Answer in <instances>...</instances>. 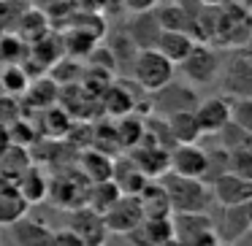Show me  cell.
Returning a JSON list of instances; mask_svg holds the SVG:
<instances>
[{"mask_svg":"<svg viewBox=\"0 0 252 246\" xmlns=\"http://www.w3.org/2000/svg\"><path fill=\"white\" fill-rule=\"evenodd\" d=\"M160 181H163L165 192H168L171 211L174 214H198V211H209L212 208L214 197H212V190H209L206 181L171 173V170Z\"/></svg>","mask_w":252,"mask_h":246,"instance_id":"1","label":"cell"},{"mask_svg":"<svg viewBox=\"0 0 252 246\" xmlns=\"http://www.w3.org/2000/svg\"><path fill=\"white\" fill-rule=\"evenodd\" d=\"M174 71H176V65L168 57L160 55L158 49H138L136 60H133V65H130L133 82H136L147 95L155 92V89H160V87H165V84L174 79Z\"/></svg>","mask_w":252,"mask_h":246,"instance_id":"2","label":"cell"},{"mask_svg":"<svg viewBox=\"0 0 252 246\" xmlns=\"http://www.w3.org/2000/svg\"><path fill=\"white\" fill-rule=\"evenodd\" d=\"M220 55L212 44H203L195 41V46L190 49V55L179 62L182 73H185V82L192 87H209V84L217 82L220 76Z\"/></svg>","mask_w":252,"mask_h":246,"instance_id":"3","label":"cell"},{"mask_svg":"<svg viewBox=\"0 0 252 246\" xmlns=\"http://www.w3.org/2000/svg\"><path fill=\"white\" fill-rule=\"evenodd\" d=\"M198 100L201 98H198L192 84L174 82V79H171L165 87L149 92V114L171 116V114H179V111H195Z\"/></svg>","mask_w":252,"mask_h":246,"instance_id":"4","label":"cell"},{"mask_svg":"<svg viewBox=\"0 0 252 246\" xmlns=\"http://www.w3.org/2000/svg\"><path fill=\"white\" fill-rule=\"evenodd\" d=\"M220 87L228 98H252V60L239 52L220 65Z\"/></svg>","mask_w":252,"mask_h":246,"instance_id":"5","label":"cell"},{"mask_svg":"<svg viewBox=\"0 0 252 246\" xmlns=\"http://www.w3.org/2000/svg\"><path fill=\"white\" fill-rule=\"evenodd\" d=\"M87 192H90V181L82 173H76V176L60 173L55 179H49V195H46V200L52 206H57L60 211H71V208L87 206Z\"/></svg>","mask_w":252,"mask_h":246,"instance_id":"6","label":"cell"},{"mask_svg":"<svg viewBox=\"0 0 252 246\" xmlns=\"http://www.w3.org/2000/svg\"><path fill=\"white\" fill-rule=\"evenodd\" d=\"M65 227H71L82 238L84 246H106V241H109V230L103 224V217L98 211H93L90 206L71 208Z\"/></svg>","mask_w":252,"mask_h":246,"instance_id":"7","label":"cell"},{"mask_svg":"<svg viewBox=\"0 0 252 246\" xmlns=\"http://www.w3.org/2000/svg\"><path fill=\"white\" fill-rule=\"evenodd\" d=\"M141 222H144V211H141V203H138L136 195H122L120 200L103 214V224H106V230H109V235L111 233L127 235Z\"/></svg>","mask_w":252,"mask_h":246,"instance_id":"8","label":"cell"},{"mask_svg":"<svg viewBox=\"0 0 252 246\" xmlns=\"http://www.w3.org/2000/svg\"><path fill=\"white\" fill-rule=\"evenodd\" d=\"M195 119H198V125H201L203 136H217V133L230 122V98L228 95H212V98L198 100Z\"/></svg>","mask_w":252,"mask_h":246,"instance_id":"9","label":"cell"},{"mask_svg":"<svg viewBox=\"0 0 252 246\" xmlns=\"http://www.w3.org/2000/svg\"><path fill=\"white\" fill-rule=\"evenodd\" d=\"M168 170L190 179H201L206 170V149L198 143H176L168 152Z\"/></svg>","mask_w":252,"mask_h":246,"instance_id":"10","label":"cell"},{"mask_svg":"<svg viewBox=\"0 0 252 246\" xmlns=\"http://www.w3.org/2000/svg\"><path fill=\"white\" fill-rule=\"evenodd\" d=\"M209 190H212V197L220 208L222 206H241V203L252 200V181L241 179V176L230 173V170L225 176H220L217 181H212Z\"/></svg>","mask_w":252,"mask_h":246,"instance_id":"11","label":"cell"},{"mask_svg":"<svg viewBox=\"0 0 252 246\" xmlns=\"http://www.w3.org/2000/svg\"><path fill=\"white\" fill-rule=\"evenodd\" d=\"M127 157L136 163V168L147 179H163L168 173V149L158 146V143L141 141L138 146L127 149Z\"/></svg>","mask_w":252,"mask_h":246,"instance_id":"12","label":"cell"},{"mask_svg":"<svg viewBox=\"0 0 252 246\" xmlns=\"http://www.w3.org/2000/svg\"><path fill=\"white\" fill-rule=\"evenodd\" d=\"M214 233L222 244H239L250 235V217H247V203L241 206H222V214L214 222Z\"/></svg>","mask_w":252,"mask_h":246,"instance_id":"13","label":"cell"},{"mask_svg":"<svg viewBox=\"0 0 252 246\" xmlns=\"http://www.w3.org/2000/svg\"><path fill=\"white\" fill-rule=\"evenodd\" d=\"M55 230L38 217H22L11 224V238L17 246H52Z\"/></svg>","mask_w":252,"mask_h":246,"instance_id":"14","label":"cell"},{"mask_svg":"<svg viewBox=\"0 0 252 246\" xmlns=\"http://www.w3.org/2000/svg\"><path fill=\"white\" fill-rule=\"evenodd\" d=\"M160 30L163 27H160L158 17H155V8H149V11H136L125 25V33L130 35V41L138 49H155Z\"/></svg>","mask_w":252,"mask_h":246,"instance_id":"15","label":"cell"},{"mask_svg":"<svg viewBox=\"0 0 252 246\" xmlns=\"http://www.w3.org/2000/svg\"><path fill=\"white\" fill-rule=\"evenodd\" d=\"M174 222V241L182 246L192 244L201 233L214 230V217H209V211H198V214H171Z\"/></svg>","mask_w":252,"mask_h":246,"instance_id":"16","label":"cell"},{"mask_svg":"<svg viewBox=\"0 0 252 246\" xmlns=\"http://www.w3.org/2000/svg\"><path fill=\"white\" fill-rule=\"evenodd\" d=\"M138 203H141V211L144 219H152V217H171V200H168V192H165L163 181L160 179H149L144 184V190L138 192Z\"/></svg>","mask_w":252,"mask_h":246,"instance_id":"17","label":"cell"},{"mask_svg":"<svg viewBox=\"0 0 252 246\" xmlns=\"http://www.w3.org/2000/svg\"><path fill=\"white\" fill-rule=\"evenodd\" d=\"M192 46H195V38H192L187 30H160L155 49H158L163 57H168L174 65H179V62L190 55Z\"/></svg>","mask_w":252,"mask_h":246,"instance_id":"18","label":"cell"},{"mask_svg":"<svg viewBox=\"0 0 252 246\" xmlns=\"http://www.w3.org/2000/svg\"><path fill=\"white\" fill-rule=\"evenodd\" d=\"M14 187H17L19 195H22L30 206H35V203L46 200V195H49V176H46L44 170L28 165V168L22 170V176L14 181Z\"/></svg>","mask_w":252,"mask_h":246,"instance_id":"19","label":"cell"},{"mask_svg":"<svg viewBox=\"0 0 252 246\" xmlns=\"http://www.w3.org/2000/svg\"><path fill=\"white\" fill-rule=\"evenodd\" d=\"M111 170H114V157L100 152V149H87V152L79 157V173H82L90 184L111 179Z\"/></svg>","mask_w":252,"mask_h":246,"instance_id":"20","label":"cell"},{"mask_svg":"<svg viewBox=\"0 0 252 246\" xmlns=\"http://www.w3.org/2000/svg\"><path fill=\"white\" fill-rule=\"evenodd\" d=\"M111 181H114V184L120 187L122 195H138V192L144 190V184H147L149 179L136 168V163H133L130 157H120V160H114Z\"/></svg>","mask_w":252,"mask_h":246,"instance_id":"21","label":"cell"},{"mask_svg":"<svg viewBox=\"0 0 252 246\" xmlns=\"http://www.w3.org/2000/svg\"><path fill=\"white\" fill-rule=\"evenodd\" d=\"M168 122V130L174 136L176 143H198L201 141V125L195 119V111H179V114H171L165 116Z\"/></svg>","mask_w":252,"mask_h":246,"instance_id":"22","label":"cell"},{"mask_svg":"<svg viewBox=\"0 0 252 246\" xmlns=\"http://www.w3.org/2000/svg\"><path fill=\"white\" fill-rule=\"evenodd\" d=\"M28 208H30V203L19 195V190L14 184L0 187V227H3V224L11 227L17 219H22L25 214H28Z\"/></svg>","mask_w":252,"mask_h":246,"instance_id":"23","label":"cell"},{"mask_svg":"<svg viewBox=\"0 0 252 246\" xmlns=\"http://www.w3.org/2000/svg\"><path fill=\"white\" fill-rule=\"evenodd\" d=\"M122 197L120 187L114 184L111 179L106 181H95V184H90V192H87V206L93 208V211H98L100 217H103L106 211H109L111 206H114L117 200Z\"/></svg>","mask_w":252,"mask_h":246,"instance_id":"24","label":"cell"},{"mask_svg":"<svg viewBox=\"0 0 252 246\" xmlns=\"http://www.w3.org/2000/svg\"><path fill=\"white\" fill-rule=\"evenodd\" d=\"M103 109H106V114L117 116V119H120V116H127V114L136 111V95L127 92L120 84H114V87H109L103 92Z\"/></svg>","mask_w":252,"mask_h":246,"instance_id":"25","label":"cell"},{"mask_svg":"<svg viewBox=\"0 0 252 246\" xmlns=\"http://www.w3.org/2000/svg\"><path fill=\"white\" fill-rule=\"evenodd\" d=\"M117 130V141H120V149H133L144 141V133H147V125L144 119H138L136 114L120 116V122L114 125Z\"/></svg>","mask_w":252,"mask_h":246,"instance_id":"26","label":"cell"},{"mask_svg":"<svg viewBox=\"0 0 252 246\" xmlns=\"http://www.w3.org/2000/svg\"><path fill=\"white\" fill-rule=\"evenodd\" d=\"M155 17H158L163 30H187L190 33V14L179 3H165V6H155ZM192 35V33H190Z\"/></svg>","mask_w":252,"mask_h":246,"instance_id":"27","label":"cell"},{"mask_svg":"<svg viewBox=\"0 0 252 246\" xmlns=\"http://www.w3.org/2000/svg\"><path fill=\"white\" fill-rule=\"evenodd\" d=\"M0 87H3V95H25L30 89V73L22 71L19 65H3L0 68Z\"/></svg>","mask_w":252,"mask_h":246,"instance_id":"28","label":"cell"},{"mask_svg":"<svg viewBox=\"0 0 252 246\" xmlns=\"http://www.w3.org/2000/svg\"><path fill=\"white\" fill-rule=\"evenodd\" d=\"M141 230L152 241V246H168L174 241V222H171V217H152V219L147 217L141 222Z\"/></svg>","mask_w":252,"mask_h":246,"instance_id":"29","label":"cell"},{"mask_svg":"<svg viewBox=\"0 0 252 246\" xmlns=\"http://www.w3.org/2000/svg\"><path fill=\"white\" fill-rule=\"evenodd\" d=\"M230 170V152L222 146H214V149H206V170H203L201 181L212 184L217 181L220 176H225Z\"/></svg>","mask_w":252,"mask_h":246,"instance_id":"30","label":"cell"},{"mask_svg":"<svg viewBox=\"0 0 252 246\" xmlns=\"http://www.w3.org/2000/svg\"><path fill=\"white\" fill-rule=\"evenodd\" d=\"M109 52H111V57H114V65L120 68V71L130 73V65H133V60H136V55H138V46L130 41V35H127L125 30L114 38V44H111Z\"/></svg>","mask_w":252,"mask_h":246,"instance_id":"31","label":"cell"},{"mask_svg":"<svg viewBox=\"0 0 252 246\" xmlns=\"http://www.w3.org/2000/svg\"><path fill=\"white\" fill-rule=\"evenodd\" d=\"M217 136H220V146L228 149V152H236V149H244L252 143V133L244 130V127H239L236 122H228Z\"/></svg>","mask_w":252,"mask_h":246,"instance_id":"32","label":"cell"},{"mask_svg":"<svg viewBox=\"0 0 252 246\" xmlns=\"http://www.w3.org/2000/svg\"><path fill=\"white\" fill-rule=\"evenodd\" d=\"M230 122L252 133V98H230Z\"/></svg>","mask_w":252,"mask_h":246,"instance_id":"33","label":"cell"},{"mask_svg":"<svg viewBox=\"0 0 252 246\" xmlns=\"http://www.w3.org/2000/svg\"><path fill=\"white\" fill-rule=\"evenodd\" d=\"M230 173L241 176V179L252 181V143L244 149H236L230 152Z\"/></svg>","mask_w":252,"mask_h":246,"instance_id":"34","label":"cell"},{"mask_svg":"<svg viewBox=\"0 0 252 246\" xmlns=\"http://www.w3.org/2000/svg\"><path fill=\"white\" fill-rule=\"evenodd\" d=\"M17 114H19V109H17V103H14L11 95H0V125L8 127L11 122L19 119Z\"/></svg>","mask_w":252,"mask_h":246,"instance_id":"35","label":"cell"},{"mask_svg":"<svg viewBox=\"0 0 252 246\" xmlns=\"http://www.w3.org/2000/svg\"><path fill=\"white\" fill-rule=\"evenodd\" d=\"M52 246H84V244L71 227H63V230H55V235H52Z\"/></svg>","mask_w":252,"mask_h":246,"instance_id":"36","label":"cell"},{"mask_svg":"<svg viewBox=\"0 0 252 246\" xmlns=\"http://www.w3.org/2000/svg\"><path fill=\"white\" fill-rule=\"evenodd\" d=\"M122 3H125L133 14H136V11H149V8H155V3H158V0H122Z\"/></svg>","mask_w":252,"mask_h":246,"instance_id":"37","label":"cell"},{"mask_svg":"<svg viewBox=\"0 0 252 246\" xmlns=\"http://www.w3.org/2000/svg\"><path fill=\"white\" fill-rule=\"evenodd\" d=\"M8 146H11V136H8V127L0 125V157L8 152Z\"/></svg>","mask_w":252,"mask_h":246,"instance_id":"38","label":"cell"},{"mask_svg":"<svg viewBox=\"0 0 252 246\" xmlns=\"http://www.w3.org/2000/svg\"><path fill=\"white\" fill-rule=\"evenodd\" d=\"M201 3H206V6H222V3H228V0H201Z\"/></svg>","mask_w":252,"mask_h":246,"instance_id":"39","label":"cell"},{"mask_svg":"<svg viewBox=\"0 0 252 246\" xmlns=\"http://www.w3.org/2000/svg\"><path fill=\"white\" fill-rule=\"evenodd\" d=\"M247 217H250V233H252V200L247 203Z\"/></svg>","mask_w":252,"mask_h":246,"instance_id":"40","label":"cell"},{"mask_svg":"<svg viewBox=\"0 0 252 246\" xmlns=\"http://www.w3.org/2000/svg\"><path fill=\"white\" fill-rule=\"evenodd\" d=\"M168 246H182V244H176V241H171V244Z\"/></svg>","mask_w":252,"mask_h":246,"instance_id":"41","label":"cell"},{"mask_svg":"<svg viewBox=\"0 0 252 246\" xmlns=\"http://www.w3.org/2000/svg\"><path fill=\"white\" fill-rule=\"evenodd\" d=\"M217 246H230V244H222V241H220V244H217Z\"/></svg>","mask_w":252,"mask_h":246,"instance_id":"42","label":"cell"},{"mask_svg":"<svg viewBox=\"0 0 252 246\" xmlns=\"http://www.w3.org/2000/svg\"><path fill=\"white\" fill-rule=\"evenodd\" d=\"M0 68H3V60H0Z\"/></svg>","mask_w":252,"mask_h":246,"instance_id":"43","label":"cell"}]
</instances>
